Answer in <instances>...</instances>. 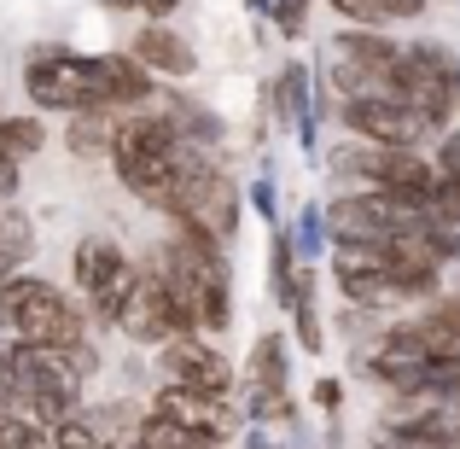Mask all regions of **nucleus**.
<instances>
[{
  "instance_id": "f257e3e1",
  "label": "nucleus",
  "mask_w": 460,
  "mask_h": 449,
  "mask_svg": "<svg viewBox=\"0 0 460 449\" xmlns=\"http://www.w3.org/2000/svg\"><path fill=\"white\" fill-rule=\"evenodd\" d=\"M88 373H93L88 345H18L6 356L12 415H30L41 427H65L70 415H82Z\"/></svg>"
},
{
  "instance_id": "f03ea898",
  "label": "nucleus",
  "mask_w": 460,
  "mask_h": 449,
  "mask_svg": "<svg viewBox=\"0 0 460 449\" xmlns=\"http://www.w3.org/2000/svg\"><path fill=\"white\" fill-rule=\"evenodd\" d=\"M326 169L332 181L344 187H361V193H391L402 204H420L426 211L431 187H438V164L426 152H408V147H373V140H338L326 152Z\"/></svg>"
},
{
  "instance_id": "7ed1b4c3",
  "label": "nucleus",
  "mask_w": 460,
  "mask_h": 449,
  "mask_svg": "<svg viewBox=\"0 0 460 449\" xmlns=\"http://www.w3.org/2000/svg\"><path fill=\"white\" fill-rule=\"evenodd\" d=\"M391 94L431 135H443L460 117V53L449 41H431V35L426 41H402V65H396Z\"/></svg>"
},
{
  "instance_id": "20e7f679",
  "label": "nucleus",
  "mask_w": 460,
  "mask_h": 449,
  "mask_svg": "<svg viewBox=\"0 0 460 449\" xmlns=\"http://www.w3.org/2000/svg\"><path fill=\"white\" fill-rule=\"evenodd\" d=\"M0 327L18 345H88V315L41 274L0 281Z\"/></svg>"
},
{
  "instance_id": "39448f33",
  "label": "nucleus",
  "mask_w": 460,
  "mask_h": 449,
  "mask_svg": "<svg viewBox=\"0 0 460 449\" xmlns=\"http://www.w3.org/2000/svg\"><path fill=\"white\" fill-rule=\"evenodd\" d=\"M23 94H30L35 112H58V117L100 112L105 105L100 58L70 53V47H35V53L23 58Z\"/></svg>"
},
{
  "instance_id": "423d86ee",
  "label": "nucleus",
  "mask_w": 460,
  "mask_h": 449,
  "mask_svg": "<svg viewBox=\"0 0 460 449\" xmlns=\"http://www.w3.org/2000/svg\"><path fill=\"white\" fill-rule=\"evenodd\" d=\"M321 216H326V239L332 246H391L396 234L426 222L420 204H402L391 193H361V187H344L332 204H321Z\"/></svg>"
},
{
  "instance_id": "0eeeda50",
  "label": "nucleus",
  "mask_w": 460,
  "mask_h": 449,
  "mask_svg": "<svg viewBox=\"0 0 460 449\" xmlns=\"http://www.w3.org/2000/svg\"><path fill=\"white\" fill-rule=\"evenodd\" d=\"M338 129H344L349 140H373V147H408V152H426L431 129L420 123L414 112H408L402 100H385V94H367V100H338L332 105Z\"/></svg>"
},
{
  "instance_id": "6e6552de",
  "label": "nucleus",
  "mask_w": 460,
  "mask_h": 449,
  "mask_svg": "<svg viewBox=\"0 0 460 449\" xmlns=\"http://www.w3.org/2000/svg\"><path fill=\"white\" fill-rule=\"evenodd\" d=\"M157 368H164L169 385H187V391H210V397L234 391V362L199 333H175L169 345H157Z\"/></svg>"
},
{
  "instance_id": "1a4fd4ad",
  "label": "nucleus",
  "mask_w": 460,
  "mask_h": 449,
  "mask_svg": "<svg viewBox=\"0 0 460 449\" xmlns=\"http://www.w3.org/2000/svg\"><path fill=\"white\" fill-rule=\"evenodd\" d=\"M146 415H164V420H175V427L204 432V438H222V444H234L239 427H245V415H234V403H227V397L187 391V385H169V380L157 385V397H152Z\"/></svg>"
},
{
  "instance_id": "9d476101",
  "label": "nucleus",
  "mask_w": 460,
  "mask_h": 449,
  "mask_svg": "<svg viewBox=\"0 0 460 449\" xmlns=\"http://www.w3.org/2000/svg\"><path fill=\"white\" fill-rule=\"evenodd\" d=\"M269 105L274 117H280L286 129L297 135V147H304V157L321 152V112H314V70L304 65V58H286L280 76L269 82Z\"/></svg>"
},
{
  "instance_id": "9b49d317",
  "label": "nucleus",
  "mask_w": 460,
  "mask_h": 449,
  "mask_svg": "<svg viewBox=\"0 0 460 449\" xmlns=\"http://www.w3.org/2000/svg\"><path fill=\"white\" fill-rule=\"evenodd\" d=\"M326 53L344 58L349 70H361V76L373 82V94L396 100L391 82H396V65H402V41H396L391 30H361V23H344V30L332 35V47H326Z\"/></svg>"
},
{
  "instance_id": "f8f14e48",
  "label": "nucleus",
  "mask_w": 460,
  "mask_h": 449,
  "mask_svg": "<svg viewBox=\"0 0 460 449\" xmlns=\"http://www.w3.org/2000/svg\"><path fill=\"white\" fill-rule=\"evenodd\" d=\"M117 333H123L128 345H140V350H157V345H169V338L181 333L175 303H169L164 281H157L152 269H140L135 292H128V303H123V321H117Z\"/></svg>"
},
{
  "instance_id": "ddd939ff",
  "label": "nucleus",
  "mask_w": 460,
  "mask_h": 449,
  "mask_svg": "<svg viewBox=\"0 0 460 449\" xmlns=\"http://www.w3.org/2000/svg\"><path fill=\"white\" fill-rule=\"evenodd\" d=\"M100 88H105V112H146L157 100V76L128 47L123 53H100Z\"/></svg>"
},
{
  "instance_id": "4468645a",
  "label": "nucleus",
  "mask_w": 460,
  "mask_h": 449,
  "mask_svg": "<svg viewBox=\"0 0 460 449\" xmlns=\"http://www.w3.org/2000/svg\"><path fill=\"white\" fill-rule=\"evenodd\" d=\"M128 53H135L152 76H169V82H181V76L199 70V53H192L187 35H175L169 23H140L135 41H128Z\"/></svg>"
},
{
  "instance_id": "2eb2a0df",
  "label": "nucleus",
  "mask_w": 460,
  "mask_h": 449,
  "mask_svg": "<svg viewBox=\"0 0 460 449\" xmlns=\"http://www.w3.org/2000/svg\"><path fill=\"white\" fill-rule=\"evenodd\" d=\"M128 263H135V257H128V251L117 246L111 234H82V239H76V251H70V274H76V292H82V298H93L105 281H117Z\"/></svg>"
},
{
  "instance_id": "dca6fc26",
  "label": "nucleus",
  "mask_w": 460,
  "mask_h": 449,
  "mask_svg": "<svg viewBox=\"0 0 460 449\" xmlns=\"http://www.w3.org/2000/svg\"><path fill=\"white\" fill-rule=\"evenodd\" d=\"M152 105L169 117V123H175V135H181V140H192V147H204V152L222 147L227 123L210 112V105H199L192 94H181V88H157V100H152Z\"/></svg>"
},
{
  "instance_id": "f3484780",
  "label": "nucleus",
  "mask_w": 460,
  "mask_h": 449,
  "mask_svg": "<svg viewBox=\"0 0 460 449\" xmlns=\"http://www.w3.org/2000/svg\"><path fill=\"white\" fill-rule=\"evenodd\" d=\"M314 292H321V274H314V263H304L292 281V298H286V315H292V345L309 350V356H321L326 350V327H321V303H314Z\"/></svg>"
},
{
  "instance_id": "a211bd4d",
  "label": "nucleus",
  "mask_w": 460,
  "mask_h": 449,
  "mask_svg": "<svg viewBox=\"0 0 460 449\" xmlns=\"http://www.w3.org/2000/svg\"><path fill=\"white\" fill-rule=\"evenodd\" d=\"M344 23H361V30H391V23H414L426 18L431 0H326Z\"/></svg>"
},
{
  "instance_id": "6ab92c4d",
  "label": "nucleus",
  "mask_w": 460,
  "mask_h": 449,
  "mask_svg": "<svg viewBox=\"0 0 460 449\" xmlns=\"http://www.w3.org/2000/svg\"><path fill=\"white\" fill-rule=\"evenodd\" d=\"M117 117H123V112H105V105H100V112H76V117H70V129H65V152L70 157H88V164H93V157H111Z\"/></svg>"
},
{
  "instance_id": "aec40b11",
  "label": "nucleus",
  "mask_w": 460,
  "mask_h": 449,
  "mask_svg": "<svg viewBox=\"0 0 460 449\" xmlns=\"http://www.w3.org/2000/svg\"><path fill=\"white\" fill-rule=\"evenodd\" d=\"M245 380L251 385H274V391H292V338L286 333H262L245 356Z\"/></svg>"
},
{
  "instance_id": "412c9836",
  "label": "nucleus",
  "mask_w": 460,
  "mask_h": 449,
  "mask_svg": "<svg viewBox=\"0 0 460 449\" xmlns=\"http://www.w3.org/2000/svg\"><path fill=\"white\" fill-rule=\"evenodd\" d=\"M30 257H35V222L6 204V211H0V281H12Z\"/></svg>"
},
{
  "instance_id": "4be33fe9",
  "label": "nucleus",
  "mask_w": 460,
  "mask_h": 449,
  "mask_svg": "<svg viewBox=\"0 0 460 449\" xmlns=\"http://www.w3.org/2000/svg\"><path fill=\"white\" fill-rule=\"evenodd\" d=\"M135 444H140V449H227L222 438H204V432H187V427H175V420H164V415H140V427H135Z\"/></svg>"
},
{
  "instance_id": "5701e85b",
  "label": "nucleus",
  "mask_w": 460,
  "mask_h": 449,
  "mask_svg": "<svg viewBox=\"0 0 460 449\" xmlns=\"http://www.w3.org/2000/svg\"><path fill=\"white\" fill-rule=\"evenodd\" d=\"M297 251H292V228L286 222H274V234H269V298L286 310V298H292V281H297Z\"/></svg>"
},
{
  "instance_id": "b1692460",
  "label": "nucleus",
  "mask_w": 460,
  "mask_h": 449,
  "mask_svg": "<svg viewBox=\"0 0 460 449\" xmlns=\"http://www.w3.org/2000/svg\"><path fill=\"white\" fill-rule=\"evenodd\" d=\"M41 147H47L41 117H0V157H6V164H30Z\"/></svg>"
},
{
  "instance_id": "393cba45",
  "label": "nucleus",
  "mask_w": 460,
  "mask_h": 449,
  "mask_svg": "<svg viewBox=\"0 0 460 449\" xmlns=\"http://www.w3.org/2000/svg\"><path fill=\"white\" fill-rule=\"evenodd\" d=\"M297 403L292 391H274V385H245V427H280L292 420Z\"/></svg>"
},
{
  "instance_id": "a878e982",
  "label": "nucleus",
  "mask_w": 460,
  "mask_h": 449,
  "mask_svg": "<svg viewBox=\"0 0 460 449\" xmlns=\"http://www.w3.org/2000/svg\"><path fill=\"white\" fill-rule=\"evenodd\" d=\"M326 216H321V204H304L297 211V222H292V251H297V263H321L326 257Z\"/></svg>"
},
{
  "instance_id": "bb28decb",
  "label": "nucleus",
  "mask_w": 460,
  "mask_h": 449,
  "mask_svg": "<svg viewBox=\"0 0 460 449\" xmlns=\"http://www.w3.org/2000/svg\"><path fill=\"white\" fill-rule=\"evenodd\" d=\"M0 449H53V427L30 415H0Z\"/></svg>"
},
{
  "instance_id": "cd10ccee",
  "label": "nucleus",
  "mask_w": 460,
  "mask_h": 449,
  "mask_svg": "<svg viewBox=\"0 0 460 449\" xmlns=\"http://www.w3.org/2000/svg\"><path fill=\"white\" fill-rule=\"evenodd\" d=\"M309 6H314V0H269V23L286 35V41H297L304 23H309Z\"/></svg>"
},
{
  "instance_id": "c85d7f7f",
  "label": "nucleus",
  "mask_w": 460,
  "mask_h": 449,
  "mask_svg": "<svg viewBox=\"0 0 460 449\" xmlns=\"http://www.w3.org/2000/svg\"><path fill=\"white\" fill-rule=\"evenodd\" d=\"M245 204H251V211H257L262 216V222H280V193H274V175H269V169H262V175L257 181H251V193H245Z\"/></svg>"
},
{
  "instance_id": "c756f323",
  "label": "nucleus",
  "mask_w": 460,
  "mask_h": 449,
  "mask_svg": "<svg viewBox=\"0 0 460 449\" xmlns=\"http://www.w3.org/2000/svg\"><path fill=\"white\" fill-rule=\"evenodd\" d=\"M309 403L321 409V415H338V409H344V385H338V380H314Z\"/></svg>"
},
{
  "instance_id": "7c9ffc66",
  "label": "nucleus",
  "mask_w": 460,
  "mask_h": 449,
  "mask_svg": "<svg viewBox=\"0 0 460 449\" xmlns=\"http://www.w3.org/2000/svg\"><path fill=\"white\" fill-rule=\"evenodd\" d=\"M373 449H443V444L408 438V432H391V427H373Z\"/></svg>"
},
{
  "instance_id": "2f4dec72",
  "label": "nucleus",
  "mask_w": 460,
  "mask_h": 449,
  "mask_svg": "<svg viewBox=\"0 0 460 449\" xmlns=\"http://www.w3.org/2000/svg\"><path fill=\"white\" fill-rule=\"evenodd\" d=\"M175 6H181V0H140L135 12H146V23H164V18H169Z\"/></svg>"
},
{
  "instance_id": "473e14b6",
  "label": "nucleus",
  "mask_w": 460,
  "mask_h": 449,
  "mask_svg": "<svg viewBox=\"0 0 460 449\" xmlns=\"http://www.w3.org/2000/svg\"><path fill=\"white\" fill-rule=\"evenodd\" d=\"M105 6H111V12H135L140 0H105Z\"/></svg>"
},
{
  "instance_id": "72a5a7b5",
  "label": "nucleus",
  "mask_w": 460,
  "mask_h": 449,
  "mask_svg": "<svg viewBox=\"0 0 460 449\" xmlns=\"http://www.w3.org/2000/svg\"><path fill=\"white\" fill-rule=\"evenodd\" d=\"M245 6H251V12H257V18H269V0H245Z\"/></svg>"
},
{
  "instance_id": "f704fd0d",
  "label": "nucleus",
  "mask_w": 460,
  "mask_h": 449,
  "mask_svg": "<svg viewBox=\"0 0 460 449\" xmlns=\"http://www.w3.org/2000/svg\"><path fill=\"white\" fill-rule=\"evenodd\" d=\"M128 449H140V444H128Z\"/></svg>"
},
{
  "instance_id": "c9c22d12",
  "label": "nucleus",
  "mask_w": 460,
  "mask_h": 449,
  "mask_svg": "<svg viewBox=\"0 0 460 449\" xmlns=\"http://www.w3.org/2000/svg\"><path fill=\"white\" fill-rule=\"evenodd\" d=\"M455 123H460V117H455Z\"/></svg>"
},
{
  "instance_id": "e433bc0d",
  "label": "nucleus",
  "mask_w": 460,
  "mask_h": 449,
  "mask_svg": "<svg viewBox=\"0 0 460 449\" xmlns=\"http://www.w3.org/2000/svg\"><path fill=\"white\" fill-rule=\"evenodd\" d=\"M53 449H58V444H53Z\"/></svg>"
}]
</instances>
